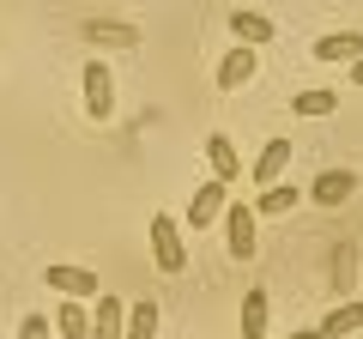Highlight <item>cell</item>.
<instances>
[{
    "mask_svg": "<svg viewBox=\"0 0 363 339\" xmlns=\"http://www.w3.org/2000/svg\"><path fill=\"white\" fill-rule=\"evenodd\" d=\"M49 333H55V327H49V321H43V315H37V309H30V315H25V321H18V339H49Z\"/></svg>",
    "mask_w": 363,
    "mask_h": 339,
    "instance_id": "obj_20",
    "label": "cell"
},
{
    "mask_svg": "<svg viewBox=\"0 0 363 339\" xmlns=\"http://www.w3.org/2000/svg\"><path fill=\"white\" fill-rule=\"evenodd\" d=\"M128 339H157V303H152V297H133V309H128Z\"/></svg>",
    "mask_w": 363,
    "mask_h": 339,
    "instance_id": "obj_18",
    "label": "cell"
},
{
    "mask_svg": "<svg viewBox=\"0 0 363 339\" xmlns=\"http://www.w3.org/2000/svg\"><path fill=\"white\" fill-rule=\"evenodd\" d=\"M267 321H272V297L267 291H248L242 297V339H267Z\"/></svg>",
    "mask_w": 363,
    "mask_h": 339,
    "instance_id": "obj_14",
    "label": "cell"
},
{
    "mask_svg": "<svg viewBox=\"0 0 363 339\" xmlns=\"http://www.w3.org/2000/svg\"><path fill=\"white\" fill-rule=\"evenodd\" d=\"M255 67H260V55L236 43V49H230V55L218 61V91H242L248 79H255Z\"/></svg>",
    "mask_w": 363,
    "mask_h": 339,
    "instance_id": "obj_9",
    "label": "cell"
},
{
    "mask_svg": "<svg viewBox=\"0 0 363 339\" xmlns=\"http://www.w3.org/2000/svg\"><path fill=\"white\" fill-rule=\"evenodd\" d=\"M43 285L61 291V297H73V303L97 297V273H91V267H49V273H43Z\"/></svg>",
    "mask_w": 363,
    "mask_h": 339,
    "instance_id": "obj_5",
    "label": "cell"
},
{
    "mask_svg": "<svg viewBox=\"0 0 363 339\" xmlns=\"http://www.w3.org/2000/svg\"><path fill=\"white\" fill-rule=\"evenodd\" d=\"M224 236H230V261H255V255H260V243H255V206L230 200V206H224Z\"/></svg>",
    "mask_w": 363,
    "mask_h": 339,
    "instance_id": "obj_2",
    "label": "cell"
},
{
    "mask_svg": "<svg viewBox=\"0 0 363 339\" xmlns=\"http://www.w3.org/2000/svg\"><path fill=\"white\" fill-rule=\"evenodd\" d=\"M309 55H315L321 67H333V61H357V55H363V30H333V37H321Z\"/></svg>",
    "mask_w": 363,
    "mask_h": 339,
    "instance_id": "obj_11",
    "label": "cell"
},
{
    "mask_svg": "<svg viewBox=\"0 0 363 339\" xmlns=\"http://www.w3.org/2000/svg\"><path fill=\"white\" fill-rule=\"evenodd\" d=\"M351 85H363V55H357V61H351Z\"/></svg>",
    "mask_w": 363,
    "mask_h": 339,
    "instance_id": "obj_21",
    "label": "cell"
},
{
    "mask_svg": "<svg viewBox=\"0 0 363 339\" xmlns=\"http://www.w3.org/2000/svg\"><path fill=\"white\" fill-rule=\"evenodd\" d=\"M206 164H212V176H218V182H236V170H242V157H236L230 133H206Z\"/></svg>",
    "mask_w": 363,
    "mask_h": 339,
    "instance_id": "obj_13",
    "label": "cell"
},
{
    "mask_svg": "<svg viewBox=\"0 0 363 339\" xmlns=\"http://www.w3.org/2000/svg\"><path fill=\"white\" fill-rule=\"evenodd\" d=\"M285 339H321V327H303V333H285Z\"/></svg>",
    "mask_w": 363,
    "mask_h": 339,
    "instance_id": "obj_22",
    "label": "cell"
},
{
    "mask_svg": "<svg viewBox=\"0 0 363 339\" xmlns=\"http://www.w3.org/2000/svg\"><path fill=\"white\" fill-rule=\"evenodd\" d=\"M85 43H97V49H140V25H116V18H85Z\"/></svg>",
    "mask_w": 363,
    "mask_h": 339,
    "instance_id": "obj_7",
    "label": "cell"
},
{
    "mask_svg": "<svg viewBox=\"0 0 363 339\" xmlns=\"http://www.w3.org/2000/svg\"><path fill=\"white\" fill-rule=\"evenodd\" d=\"M85 116L91 121H109V116H116V79H109L104 61H85Z\"/></svg>",
    "mask_w": 363,
    "mask_h": 339,
    "instance_id": "obj_4",
    "label": "cell"
},
{
    "mask_svg": "<svg viewBox=\"0 0 363 339\" xmlns=\"http://www.w3.org/2000/svg\"><path fill=\"white\" fill-rule=\"evenodd\" d=\"M224 206H230V182H200L194 194H188V230H206V224H218L224 218Z\"/></svg>",
    "mask_w": 363,
    "mask_h": 339,
    "instance_id": "obj_1",
    "label": "cell"
},
{
    "mask_svg": "<svg viewBox=\"0 0 363 339\" xmlns=\"http://www.w3.org/2000/svg\"><path fill=\"white\" fill-rule=\"evenodd\" d=\"M297 188H285V182H272V188H260V200H255V218H285L291 206H297Z\"/></svg>",
    "mask_w": 363,
    "mask_h": 339,
    "instance_id": "obj_15",
    "label": "cell"
},
{
    "mask_svg": "<svg viewBox=\"0 0 363 339\" xmlns=\"http://www.w3.org/2000/svg\"><path fill=\"white\" fill-rule=\"evenodd\" d=\"M351 194H357V176H351V170H321V176H315V188H309L315 206H345Z\"/></svg>",
    "mask_w": 363,
    "mask_h": 339,
    "instance_id": "obj_6",
    "label": "cell"
},
{
    "mask_svg": "<svg viewBox=\"0 0 363 339\" xmlns=\"http://www.w3.org/2000/svg\"><path fill=\"white\" fill-rule=\"evenodd\" d=\"M152 261H157V273H182V267H188L182 230H176V218H164V212L152 218Z\"/></svg>",
    "mask_w": 363,
    "mask_h": 339,
    "instance_id": "obj_3",
    "label": "cell"
},
{
    "mask_svg": "<svg viewBox=\"0 0 363 339\" xmlns=\"http://www.w3.org/2000/svg\"><path fill=\"white\" fill-rule=\"evenodd\" d=\"M55 333H61V339H91L85 303H73V297H67V303H61V315H55Z\"/></svg>",
    "mask_w": 363,
    "mask_h": 339,
    "instance_id": "obj_19",
    "label": "cell"
},
{
    "mask_svg": "<svg viewBox=\"0 0 363 339\" xmlns=\"http://www.w3.org/2000/svg\"><path fill=\"white\" fill-rule=\"evenodd\" d=\"M357 327H363V303L351 297V303H339V309L321 321V339H345V333H357Z\"/></svg>",
    "mask_w": 363,
    "mask_h": 339,
    "instance_id": "obj_16",
    "label": "cell"
},
{
    "mask_svg": "<svg viewBox=\"0 0 363 339\" xmlns=\"http://www.w3.org/2000/svg\"><path fill=\"white\" fill-rule=\"evenodd\" d=\"M230 37L242 43V49H267L272 43V18L248 13V6H230Z\"/></svg>",
    "mask_w": 363,
    "mask_h": 339,
    "instance_id": "obj_10",
    "label": "cell"
},
{
    "mask_svg": "<svg viewBox=\"0 0 363 339\" xmlns=\"http://www.w3.org/2000/svg\"><path fill=\"white\" fill-rule=\"evenodd\" d=\"M291 109H297V116H333V109H339V91H333V85L297 91V97H291Z\"/></svg>",
    "mask_w": 363,
    "mask_h": 339,
    "instance_id": "obj_17",
    "label": "cell"
},
{
    "mask_svg": "<svg viewBox=\"0 0 363 339\" xmlns=\"http://www.w3.org/2000/svg\"><path fill=\"white\" fill-rule=\"evenodd\" d=\"M91 339H128V303L121 297H97V309H91Z\"/></svg>",
    "mask_w": 363,
    "mask_h": 339,
    "instance_id": "obj_8",
    "label": "cell"
},
{
    "mask_svg": "<svg viewBox=\"0 0 363 339\" xmlns=\"http://www.w3.org/2000/svg\"><path fill=\"white\" fill-rule=\"evenodd\" d=\"M291 157H297V145H291V140H272L267 152L255 157V182H260V188H272L279 176H285V164H291Z\"/></svg>",
    "mask_w": 363,
    "mask_h": 339,
    "instance_id": "obj_12",
    "label": "cell"
}]
</instances>
